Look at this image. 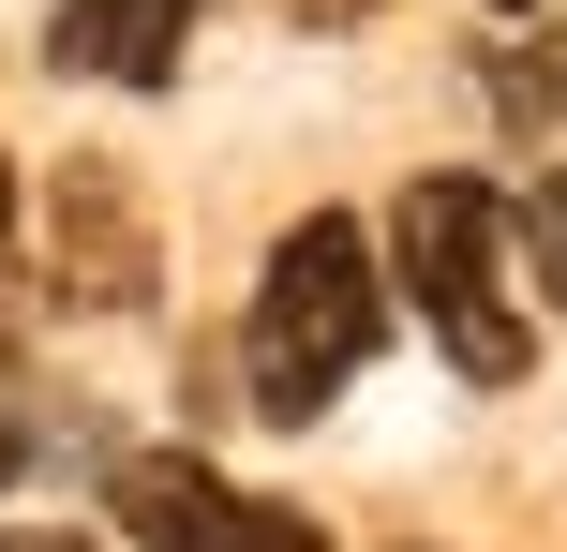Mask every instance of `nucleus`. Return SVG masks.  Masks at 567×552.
I'll return each instance as SVG.
<instances>
[{"label":"nucleus","mask_w":567,"mask_h":552,"mask_svg":"<svg viewBox=\"0 0 567 552\" xmlns=\"http://www.w3.org/2000/svg\"><path fill=\"white\" fill-rule=\"evenodd\" d=\"M16 464H30V434H16V404H0V493H16Z\"/></svg>","instance_id":"9b49d317"},{"label":"nucleus","mask_w":567,"mask_h":552,"mask_svg":"<svg viewBox=\"0 0 567 552\" xmlns=\"http://www.w3.org/2000/svg\"><path fill=\"white\" fill-rule=\"evenodd\" d=\"M105 523L135 552H329L313 508L239 493V478H209L195 448H120V464H105Z\"/></svg>","instance_id":"7ed1b4c3"},{"label":"nucleus","mask_w":567,"mask_h":552,"mask_svg":"<svg viewBox=\"0 0 567 552\" xmlns=\"http://www.w3.org/2000/svg\"><path fill=\"white\" fill-rule=\"evenodd\" d=\"M269 15H299V30H359L373 0H269Z\"/></svg>","instance_id":"1a4fd4ad"},{"label":"nucleus","mask_w":567,"mask_h":552,"mask_svg":"<svg viewBox=\"0 0 567 552\" xmlns=\"http://www.w3.org/2000/svg\"><path fill=\"white\" fill-rule=\"evenodd\" d=\"M0 552H105V538H75V523H0Z\"/></svg>","instance_id":"6e6552de"},{"label":"nucleus","mask_w":567,"mask_h":552,"mask_svg":"<svg viewBox=\"0 0 567 552\" xmlns=\"http://www.w3.org/2000/svg\"><path fill=\"white\" fill-rule=\"evenodd\" d=\"M389 284L419 299L433 358H449L463 388H523L538 329H523V299H508V195H493L478 165L403 179V209H389Z\"/></svg>","instance_id":"f03ea898"},{"label":"nucleus","mask_w":567,"mask_h":552,"mask_svg":"<svg viewBox=\"0 0 567 552\" xmlns=\"http://www.w3.org/2000/svg\"><path fill=\"white\" fill-rule=\"evenodd\" d=\"M0 284H16V165H0Z\"/></svg>","instance_id":"9d476101"},{"label":"nucleus","mask_w":567,"mask_h":552,"mask_svg":"<svg viewBox=\"0 0 567 552\" xmlns=\"http://www.w3.org/2000/svg\"><path fill=\"white\" fill-rule=\"evenodd\" d=\"M478 90L523 119V135H553V119H567V15H553V30H523V45H493V60H478Z\"/></svg>","instance_id":"423d86ee"},{"label":"nucleus","mask_w":567,"mask_h":552,"mask_svg":"<svg viewBox=\"0 0 567 552\" xmlns=\"http://www.w3.org/2000/svg\"><path fill=\"white\" fill-rule=\"evenodd\" d=\"M45 284H60V314H135V299L165 284L150 195L105 165V149H75V165L45 179Z\"/></svg>","instance_id":"20e7f679"},{"label":"nucleus","mask_w":567,"mask_h":552,"mask_svg":"<svg viewBox=\"0 0 567 552\" xmlns=\"http://www.w3.org/2000/svg\"><path fill=\"white\" fill-rule=\"evenodd\" d=\"M523 254H538V284H553V314H567V165L523 195Z\"/></svg>","instance_id":"0eeeda50"},{"label":"nucleus","mask_w":567,"mask_h":552,"mask_svg":"<svg viewBox=\"0 0 567 552\" xmlns=\"http://www.w3.org/2000/svg\"><path fill=\"white\" fill-rule=\"evenodd\" d=\"M209 0H60L45 15V75H90V90H165L179 45H195Z\"/></svg>","instance_id":"39448f33"},{"label":"nucleus","mask_w":567,"mask_h":552,"mask_svg":"<svg viewBox=\"0 0 567 552\" xmlns=\"http://www.w3.org/2000/svg\"><path fill=\"white\" fill-rule=\"evenodd\" d=\"M493 15H523V0H493Z\"/></svg>","instance_id":"f8f14e48"},{"label":"nucleus","mask_w":567,"mask_h":552,"mask_svg":"<svg viewBox=\"0 0 567 552\" xmlns=\"http://www.w3.org/2000/svg\"><path fill=\"white\" fill-rule=\"evenodd\" d=\"M373 344H389V254H373V225L299 209V225L269 239L255 314H239V388H255V418H284V434L329 418Z\"/></svg>","instance_id":"f257e3e1"}]
</instances>
